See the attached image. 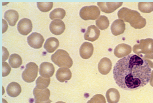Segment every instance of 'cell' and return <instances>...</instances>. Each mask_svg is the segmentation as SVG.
Segmentation results:
<instances>
[{
	"label": "cell",
	"instance_id": "cell-30",
	"mask_svg": "<svg viewBox=\"0 0 153 103\" xmlns=\"http://www.w3.org/2000/svg\"><path fill=\"white\" fill-rule=\"evenodd\" d=\"M11 71V67L7 62L2 63V76L5 77L9 74Z\"/></svg>",
	"mask_w": 153,
	"mask_h": 103
},
{
	"label": "cell",
	"instance_id": "cell-18",
	"mask_svg": "<svg viewBox=\"0 0 153 103\" xmlns=\"http://www.w3.org/2000/svg\"><path fill=\"white\" fill-rule=\"evenodd\" d=\"M56 79L61 82L69 81L72 78V73L68 68H59L56 74Z\"/></svg>",
	"mask_w": 153,
	"mask_h": 103
},
{
	"label": "cell",
	"instance_id": "cell-15",
	"mask_svg": "<svg viewBox=\"0 0 153 103\" xmlns=\"http://www.w3.org/2000/svg\"><path fill=\"white\" fill-rule=\"evenodd\" d=\"M94 52V46L92 43L89 42L83 43L80 48L79 53L81 57L88 59L91 57Z\"/></svg>",
	"mask_w": 153,
	"mask_h": 103
},
{
	"label": "cell",
	"instance_id": "cell-26",
	"mask_svg": "<svg viewBox=\"0 0 153 103\" xmlns=\"http://www.w3.org/2000/svg\"><path fill=\"white\" fill-rule=\"evenodd\" d=\"M138 7L143 13H151L153 11V2H140Z\"/></svg>",
	"mask_w": 153,
	"mask_h": 103
},
{
	"label": "cell",
	"instance_id": "cell-7",
	"mask_svg": "<svg viewBox=\"0 0 153 103\" xmlns=\"http://www.w3.org/2000/svg\"><path fill=\"white\" fill-rule=\"evenodd\" d=\"M33 95L35 99V103H51L50 99V92L49 89L40 90L35 87L33 90Z\"/></svg>",
	"mask_w": 153,
	"mask_h": 103
},
{
	"label": "cell",
	"instance_id": "cell-5",
	"mask_svg": "<svg viewBox=\"0 0 153 103\" xmlns=\"http://www.w3.org/2000/svg\"><path fill=\"white\" fill-rule=\"evenodd\" d=\"M79 14L84 20H94L100 17V10L96 6H85L81 9Z\"/></svg>",
	"mask_w": 153,
	"mask_h": 103
},
{
	"label": "cell",
	"instance_id": "cell-19",
	"mask_svg": "<svg viewBox=\"0 0 153 103\" xmlns=\"http://www.w3.org/2000/svg\"><path fill=\"white\" fill-rule=\"evenodd\" d=\"M7 93L10 97H17L22 92V88L19 84L17 82H11L10 83L6 88Z\"/></svg>",
	"mask_w": 153,
	"mask_h": 103
},
{
	"label": "cell",
	"instance_id": "cell-3",
	"mask_svg": "<svg viewBox=\"0 0 153 103\" xmlns=\"http://www.w3.org/2000/svg\"><path fill=\"white\" fill-rule=\"evenodd\" d=\"M52 62L60 68H71L73 61L67 51L63 49H58L51 57Z\"/></svg>",
	"mask_w": 153,
	"mask_h": 103
},
{
	"label": "cell",
	"instance_id": "cell-8",
	"mask_svg": "<svg viewBox=\"0 0 153 103\" xmlns=\"http://www.w3.org/2000/svg\"><path fill=\"white\" fill-rule=\"evenodd\" d=\"M27 41L31 47L35 49H39L44 43V38L41 34L33 32L28 37Z\"/></svg>",
	"mask_w": 153,
	"mask_h": 103
},
{
	"label": "cell",
	"instance_id": "cell-23",
	"mask_svg": "<svg viewBox=\"0 0 153 103\" xmlns=\"http://www.w3.org/2000/svg\"><path fill=\"white\" fill-rule=\"evenodd\" d=\"M9 65L12 68H19L22 64V57L17 54H11L9 59Z\"/></svg>",
	"mask_w": 153,
	"mask_h": 103
},
{
	"label": "cell",
	"instance_id": "cell-9",
	"mask_svg": "<svg viewBox=\"0 0 153 103\" xmlns=\"http://www.w3.org/2000/svg\"><path fill=\"white\" fill-rule=\"evenodd\" d=\"M123 4V2H98L100 10L107 14H110L118 9Z\"/></svg>",
	"mask_w": 153,
	"mask_h": 103
},
{
	"label": "cell",
	"instance_id": "cell-24",
	"mask_svg": "<svg viewBox=\"0 0 153 103\" xmlns=\"http://www.w3.org/2000/svg\"><path fill=\"white\" fill-rule=\"evenodd\" d=\"M96 24L100 30H105L109 26L110 21L107 17L102 15L97 19L96 21Z\"/></svg>",
	"mask_w": 153,
	"mask_h": 103
},
{
	"label": "cell",
	"instance_id": "cell-25",
	"mask_svg": "<svg viewBox=\"0 0 153 103\" xmlns=\"http://www.w3.org/2000/svg\"><path fill=\"white\" fill-rule=\"evenodd\" d=\"M49 15L50 18L52 20H56V18L62 20L66 16V11L61 8H56L51 12Z\"/></svg>",
	"mask_w": 153,
	"mask_h": 103
},
{
	"label": "cell",
	"instance_id": "cell-31",
	"mask_svg": "<svg viewBox=\"0 0 153 103\" xmlns=\"http://www.w3.org/2000/svg\"><path fill=\"white\" fill-rule=\"evenodd\" d=\"M148 64L151 68H153V54H145L142 57Z\"/></svg>",
	"mask_w": 153,
	"mask_h": 103
},
{
	"label": "cell",
	"instance_id": "cell-17",
	"mask_svg": "<svg viewBox=\"0 0 153 103\" xmlns=\"http://www.w3.org/2000/svg\"><path fill=\"white\" fill-rule=\"evenodd\" d=\"M112 67V63L107 57L102 59L98 64V70L100 74L106 75L110 73Z\"/></svg>",
	"mask_w": 153,
	"mask_h": 103
},
{
	"label": "cell",
	"instance_id": "cell-13",
	"mask_svg": "<svg viewBox=\"0 0 153 103\" xmlns=\"http://www.w3.org/2000/svg\"><path fill=\"white\" fill-rule=\"evenodd\" d=\"M132 51L131 46L127 44L121 43L116 46L114 49V54L118 58H123L129 56Z\"/></svg>",
	"mask_w": 153,
	"mask_h": 103
},
{
	"label": "cell",
	"instance_id": "cell-33",
	"mask_svg": "<svg viewBox=\"0 0 153 103\" xmlns=\"http://www.w3.org/2000/svg\"><path fill=\"white\" fill-rule=\"evenodd\" d=\"M2 22H3V26H2V28H3V33H4L7 29V28H8V26H7V23L6 22V21L4 20H2Z\"/></svg>",
	"mask_w": 153,
	"mask_h": 103
},
{
	"label": "cell",
	"instance_id": "cell-16",
	"mask_svg": "<svg viewBox=\"0 0 153 103\" xmlns=\"http://www.w3.org/2000/svg\"><path fill=\"white\" fill-rule=\"evenodd\" d=\"M125 30H126V24L124 21L120 19L114 20L111 26V32L113 35L115 36L123 34Z\"/></svg>",
	"mask_w": 153,
	"mask_h": 103
},
{
	"label": "cell",
	"instance_id": "cell-12",
	"mask_svg": "<svg viewBox=\"0 0 153 103\" xmlns=\"http://www.w3.org/2000/svg\"><path fill=\"white\" fill-rule=\"evenodd\" d=\"M55 73V67L53 64L49 62H43L41 64L39 68L40 75L45 78H50Z\"/></svg>",
	"mask_w": 153,
	"mask_h": 103
},
{
	"label": "cell",
	"instance_id": "cell-20",
	"mask_svg": "<svg viewBox=\"0 0 153 103\" xmlns=\"http://www.w3.org/2000/svg\"><path fill=\"white\" fill-rule=\"evenodd\" d=\"M59 45V42L57 38L55 37H50L46 40L44 44V48L49 53H53L57 49Z\"/></svg>",
	"mask_w": 153,
	"mask_h": 103
},
{
	"label": "cell",
	"instance_id": "cell-35",
	"mask_svg": "<svg viewBox=\"0 0 153 103\" xmlns=\"http://www.w3.org/2000/svg\"><path fill=\"white\" fill-rule=\"evenodd\" d=\"M2 101H3V103H7V102L5 99H3Z\"/></svg>",
	"mask_w": 153,
	"mask_h": 103
},
{
	"label": "cell",
	"instance_id": "cell-27",
	"mask_svg": "<svg viewBox=\"0 0 153 103\" xmlns=\"http://www.w3.org/2000/svg\"><path fill=\"white\" fill-rule=\"evenodd\" d=\"M36 88L40 90H44L47 88L50 83V79L45 78L42 76H40L36 80Z\"/></svg>",
	"mask_w": 153,
	"mask_h": 103
},
{
	"label": "cell",
	"instance_id": "cell-11",
	"mask_svg": "<svg viewBox=\"0 0 153 103\" xmlns=\"http://www.w3.org/2000/svg\"><path fill=\"white\" fill-rule=\"evenodd\" d=\"M33 29L31 21L28 18H23L18 23L17 29L20 34L23 35L29 34Z\"/></svg>",
	"mask_w": 153,
	"mask_h": 103
},
{
	"label": "cell",
	"instance_id": "cell-22",
	"mask_svg": "<svg viewBox=\"0 0 153 103\" xmlns=\"http://www.w3.org/2000/svg\"><path fill=\"white\" fill-rule=\"evenodd\" d=\"M106 98L108 103H118L120 99V92L116 88H110L106 93Z\"/></svg>",
	"mask_w": 153,
	"mask_h": 103
},
{
	"label": "cell",
	"instance_id": "cell-28",
	"mask_svg": "<svg viewBox=\"0 0 153 103\" xmlns=\"http://www.w3.org/2000/svg\"><path fill=\"white\" fill-rule=\"evenodd\" d=\"M37 7L41 12H47L53 7V2H37Z\"/></svg>",
	"mask_w": 153,
	"mask_h": 103
},
{
	"label": "cell",
	"instance_id": "cell-36",
	"mask_svg": "<svg viewBox=\"0 0 153 103\" xmlns=\"http://www.w3.org/2000/svg\"><path fill=\"white\" fill-rule=\"evenodd\" d=\"M56 103H65V102H62V101H58V102H57Z\"/></svg>",
	"mask_w": 153,
	"mask_h": 103
},
{
	"label": "cell",
	"instance_id": "cell-2",
	"mask_svg": "<svg viewBox=\"0 0 153 103\" xmlns=\"http://www.w3.org/2000/svg\"><path fill=\"white\" fill-rule=\"evenodd\" d=\"M118 18L124 22L129 23L131 26L135 29H142L146 24V19L136 10L127 7H123L118 12Z\"/></svg>",
	"mask_w": 153,
	"mask_h": 103
},
{
	"label": "cell",
	"instance_id": "cell-14",
	"mask_svg": "<svg viewBox=\"0 0 153 103\" xmlns=\"http://www.w3.org/2000/svg\"><path fill=\"white\" fill-rule=\"evenodd\" d=\"M100 30L94 25L90 26L84 35V38L86 40L94 42L98 39L100 35Z\"/></svg>",
	"mask_w": 153,
	"mask_h": 103
},
{
	"label": "cell",
	"instance_id": "cell-4",
	"mask_svg": "<svg viewBox=\"0 0 153 103\" xmlns=\"http://www.w3.org/2000/svg\"><path fill=\"white\" fill-rule=\"evenodd\" d=\"M133 51L137 55L153 54V39L146 38L140 40L139 43L134 46Z\"/></svg>",
	"mask_w": 153,
	"mask_h": 103
},
{
	"label": "cell",
	"instance_id": "cell-1",
	"mask_svg": "<svg viewBox=\"0 0 153 103\" xmlns=\"http://www.w3.org/2000/svg\"><path fill=\"white\" fill-rule=\"evenodd\" d=\"M151 71L141 56L129 54L117 62L113 69V78L120 88L126 90H135L148 83Z\"/></svg>",
	"mask_w": 153,
	"mask_h": 103
},
{
	"label": "cell",
	"instance_id": "cell-21",
	"mask_svg": "<svg viewBox=\"0 0 153 103\" xmlns=\"http://www.w3.org/2000/svg\"><path fill=\"white\" fill-rule=\"evenodd\" d=\"M19 18L18 12L15 10H9L4 13V18L11 26H14Z\"/></svg>",
	"mask_w": 153,
	"mask_h": 103
},
{
	"label": "cell",
	"instance_id": "cell-10",
	"mask_svg": "<svg viewBox=\"0 0 153 103\" xmlns=\"http://www.w3.org/2000/svg\"><path fill=\"white\" fill-rule=\"evenodd\" d=\"M50 32L53 34L59 35L62 34L65 31L66 26L65 23L59 19H56L50 23L49 26Z\"/></svg>",
	"mask_w": 153,
	"mask_h": 103
},
{
	"label": "cell",
	"instance_id": "cell-29",
	"mask_svg": "<svg viewBox=\"0 0 153 103\" xmlns=\"http://www.w3.org/2000/svg\"><path fill=\"white\" fill-rule=\"evenodd\" d=\"M87 103H106V100L102 95L97 94L94 95Z\"/></svg>",
	"mask_w": 153,
	"mask_h": 103
},
{
	"label": "cell",
	"instance_id": "cell-32",
	"mask_svg": "<svg viewBox=\"0 0 153 103\" xmlns=\"http://www.w3.org/2000/svg\"><path fill=\"white\" fill-rule=\"evenodd\" d=\"M3 49V56H2V60H3V62H5V60H6L7 59H8V57H9V52L7 49L5 48V47H3L2 48Z\"/></svg>",
	"mask_w": 153,
	"mask_h": 103
},
{
	"label": "cell",
	"instance_id": "cell-34",
	"mask_svg": "<svg viewBox=\"0 0 153 103\" xmlns=\"http://www.w3.org/2000/svg\"><path fill=\"white\" fill-rule=\"evenodd\" d=\"M150 85L153 87V71H151V78H150Z\"/></svg>",
	"mask_w": 153,
	"mask_h": 103
},
{
	"label": "cell",
	"instance_id": "cell-6",
	"mask_svg": "<svg viewBox=\"0 0 153 103\" xmlns=\"http://www.w3.org/2000/svg\"><path fill=\"white\" fill-rule=\"evenodd\" d=\"M38 74V66L34 62L27 64L25 70L22 73V79L26 82H33L35 81Z\"/></svg>",
	"mask_w": 153,
	"mask_h": 103
}]
</instances>
